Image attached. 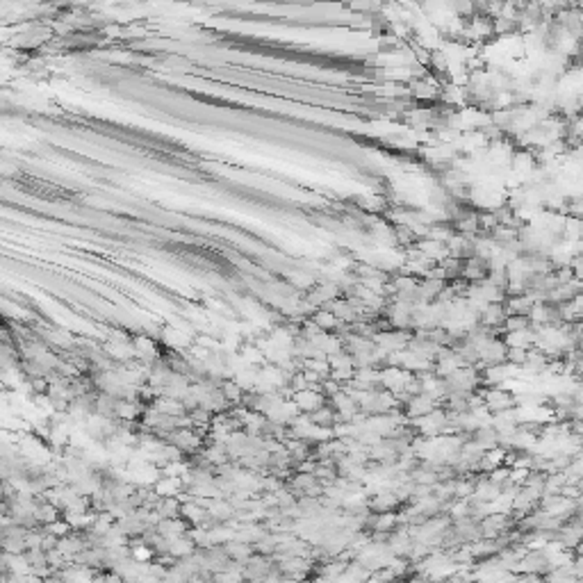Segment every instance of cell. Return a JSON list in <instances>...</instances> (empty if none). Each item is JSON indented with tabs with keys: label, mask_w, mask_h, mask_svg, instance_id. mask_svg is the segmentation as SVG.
<instances>
[{
	"label": "cell",
	"mask_w": 583,
	"mask_h": 583,
	"mask_svg": "<svg viewBox=\"0 0 583 583\" xmlns=\"http://www.w3.org/2000/svg\"><path fill=\"white\" fill-rule=\"evenodd\" d=\"M551 572L549 556L544 549H526L524 556L520 558L515 574H538V577H547Z\"/></svg>",
	"instance_id": "cell-1"
},
{
	"label": "cell",
	"mask_w": 583,
	"mask_h": 583,
	"mask_svg": "<svg viewBox=\"0 0 583 583\" xmlns=\"http://www.w3.org/2000/svg\"><path fill=\"white\" fill-rule=\"evenodd\" d=\"M274 570H276V560L272 556H263V554H253L242 565L244 581H253V583H260L267 577H272Z\"/></svg>",
	"instance_id": "cell-2"
},
{
	"label": "cell",
	"mask_w": 583,
	"mask_h": 583,
	"mask_svg": "<svg viewBox=\"0 0 583 583\" xmlns=\"http://www.w3.org/2000/svg\"><path fill=\"white\" fill-rule=\"evenodd\" d=\"M483 399H485V408L492 415L506 413V410H513L515 406V394L504 390V387H490V390L483 392Z\"/></svg>",
	"instance_id": "cell-3"
},
{
	"label": "cell",
	"mask_w": 583,
	"mask_h": 583,
	"mask_svg": "<svg viewBox=\"0 0 583 583\" xmlns=\"http://www.w3.org/2000/svg\"><path fill=\"white\" fill-rule=\"evenodd\" d=\"M294 403H296V408L301 410V413H317L319 408H324L326 403H324V394H321L319 390H301V392H296L294 394Z\"/></svg>",
	"instance_id": "cell-4"
},
{
	"label": "cell",
	"mask_w": 583,
	"mask_h": 583,
	"mask_svg": "<svg viewBox=\"0 0 583 583\" xmlns=\"http://www.w3.org/2000/svg\"><path fill=\"white\" fill-rule=\"evenodd\" d=\"M513 583H547V579L538 577V574H515Z\"/></svg>",
	"instance_id": "cell-5"
},
{
	"label": "cell",
	"mask_w": 583,
	"mask_h": 583,
	"mask_svg": "<svg viewBox=\"0 0 583 583\" xmlns=\"http://www.w3.org/2000/svg\"><path fill=\"white\" fill-rule=\"evenodd\" d=\"M572 565H574V574H577L579 579H583V554H577Z\"/></svg>",
	"instance_id": "cell-6"
}]
</instances>
